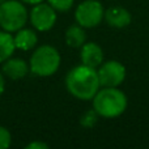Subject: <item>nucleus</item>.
I'll list each match as a JSON object with an SVG mask.
<instances>
[{
  "instance_id": "obj_1",
  "label": "nucleus",
  "mask_w": 149,
  "mask_h": 149,
  "mask_svg": "<svg viewBox=\"0 0 149 149\" xmlns=\"http://www.w3.org/2000/svg\"><path fill=\"white\" fill-rule=\"evenodd\" d=\"M65 86L68 92L77 100L89 101L93 100L101 84L95 68H90L82 64L72 68L68 72L65 77Z\"/></svg>"
},
{
  "instance_id": "obj_19",
  "label": "nucleus",
  "mask_w": 149,
  "mask_h": 149,
  "mask_svg": "<svg viewBox=\"0 0 149 149\" xmlns=\"http://www.w3.org/2000/svg\"><path fill=\"white\" fill-rule=\"evenodd\" d=\"M22 3H26V4H31V5H36L38 3H42L43 0H21Z\"/></svg>"
},
{
  "instance_id": "obj_3",
  "label": "nucleus",
  "mask_w": 149,
  "mask_h": 149,
  "mask_svg": "<svg viewBox=\"0 0 149 149\" xmlns=\"http://www.w3.org/2000/svg\"><path fill=\"white\" fill-rule=\"evenodd\" d=\"M60 65V55L55 47L50 45L39 46L30 58V71L37 76H51Z\"/></svg>"
},
{
  "instance_id": "obj_18",
  "label": "nucleus",
  "mask_w": 149,
  "mask_h": 149,
  "mask_svg": "<svg viewBox=\"0 0 149 149\" xmlns=\"http://www.w3.org/2000/svg\"><path fill=\"white\" fill-rule=\"evenodd\" d=\"M4 88H5V81H4V77H3L1 72H0V95L4 92Z\"/></svg>"
},
{
  "instance_id": "obj_4",
  "label": "nucleus",
  "mask_w": 149,
  "mask_h": 149,
  "mask_svg": "<svg viewBox=\"0 0 149 149\" xmlns=\"http://www.w3.org/2000/svg\"><path fill=\"white\" fill-rule=\"evenodd\" d=\"M28 10L18 0H5L0 4V26L3 30L13 33L25 26Z\"/></svg>"
},
{
  "instance_id": "obj_14",
  "label": "nucleus",
  "mask_w": 149,
  "mask_h": 149,
  "mask_svg": "<svg viewBox=\"0 0 149 149\" xmlns=\"http://www.w3.org/2000/svg\"><path fill=\"white\" fill-rule=\"evenodd\" d=\"M97 118H98V114L97 111L93 109V110H89L81 116V124L85 127V128H90L95 124L97 122Z\"/></svg>"
},
{
  "instance_id": "obj_20",
  "label": "nucleus",
  "mask_w": 149,
  "mask_h": 149,
  "mask_svg": "<svg viewBox=\"0 0 149 149\" xmlns=\"http://www.w3.org/2000/svg\"><path fill=\"white\" fill-rule=\"evenodd\" d=\"M3 1H5V0H0V4H1V3H3Z\"/></svg>"
},
{
  "instance_id": "obj_13",
  "label": "nucleus",
  "mask_w": 149,
  "mask_h": 149,
  "mask_svg": "<svg viewBox=\"0 0 149 149\" xmlns=\"http://www.w3.org/2000/svg\"><path fill=\"white\" fill-rule=\"evenodd\" d=\"M85 39H86L85 31L82 29V26L80 25L70 26L67 29V31H65V42H67V45L70 47H73V49L81 47L85 43Z\"/></svg>"
},
{
  "instance_id": "obj_10",
  "label": "nucleus",
  "mask_w": 149,
  "mask_h": 149,
  "mask_svg": "<svg viewBox=\"0 0 149 149\" xmlns=\"http://www.w3.org/2000/svg\"><path fill=\"white\" fill-rule=\"evenodd\" d=\"M103 17L107 24L113 28H126L131 22V15L126 8L111 7L103 13Z\"/></svg>"
},
{
  "instance_id": "obj_9",
  "label": "nucleus",
  "mask_w": 149,
  "mask_h": 149,
  "mask_svg": "<svg viewBox=\"0 0 149 149\" xmlns=\"http://www.w3.org/2000/svg\"><path fill=\"white\" fill-rule=\"evenodd\" d=\"M29 65L25 60L18 58H9L3 63V73L10 80H20L28 74Z\"/></svg>"
},
{
  "instance_id": "obj_11",
  "label": "nucleus",
  "mask_w": 149,
  "mask_h": 149,
  "mask_svg": "<svg viewBox=\"0 0 149 149\" xmlns=\"http://www.w3.org/2000/svg\"><path fill=\"white\" fill-rule=\"evenodd\" d=\"M16 49H20L22 51H29V50L34 49L38 42V37H37L36 31L31 29H20L16 31V36L13 37Z\"/></svg>"
},
{
  "instance_id": "obj_8",
  "label": "nucleus",
  "mask_w": 149,
  "mask_h": 149,
  "mask_svg": "<svg viewBox=\"0 0 149 149\" xmlns=\"http://www.w3.org/2000/svg\"><path fill=\"white\" fill-rule=\"evenodd\" d=\"M102 49L94 42H88L81 46V62L90 68H97L102 64Z\"/></svg>"
},
{
  "instance_id": "obj_16",
  "label": "nucleus",
  "mask_w": 149,
  "mask_h": 149,
  "mask_svg": "<svg viewBox=\"0 0 149 149\" xmlns=\"http://www.w3.org/2000/svg\"><path fill=\"white\" fill-rule=\"evenodd\" d=\"M12 143V136L5 127L0 126V149L8 148Z\"/></svg>"
},
{
  "instance_id": "obj_5",
  "label": "nucleus",
  "mask_w": 149,
  "mask_h": 149,
  "mask_svg": "<svg viewBox=\"0 0 149 149\" xmlns=\"http://www.w3.org/2000/svg\"><path fill=\"white\" fill-rule=\"evenodd\" d=\"M103 13L105 10L101 3L95 0H86L77 7L74 18L77 24L82 28H94L102 21Z\"/></svg>"
},
{
  "instance_id": "obj_17",
  "label": "nucleus",
  "mask_w": 149,
  "mask_h": 149,
  "mask_svg": "<svg viewBox=\"0 0 149 149\" xmlns=\"http://www.w3.org/2000/svg\"><path fill=\"white\" fill-rule=\"evenodd\" d=\"M25 148L26 149H47L49 145H47L46 143H42V141H33V143H29Z\"/></svg>"
},
{
  "instance_id": "obj_2",
  "label": "nucleus",
  "mask_w": 149,
  "mask_h": 149,
  "mask_svg": "<svg viewBox=\"0 0 149 149\" xmlns=\"http://www.w3.org/2000/svg\"><path fill=\"white\" fill-rule=\"evenodd\" d=\"M93 107L103 118H115L124 113L127 107V97L115 86H105L93 97Z\"/></svg>"
},
{
  "instance_id": "obj_6",
  "label": "nucleus",
  "mask_w": 149,
  "mask_h": 149,
  "mask_svg": "<svg viewBox=\"0 0 149 149\" xmlns=\"http://www.w3.org/2000/svg\"><path fill=\"white\" fill-rule=\"evenodd\" d=\"M30 22L37 30L47 31L56 22V13L50 4L38 3L33 7L30 12Z\"/></svg>"
},
{
  "instance_id": "obj_12",
  "label": "nucleus",
  "mask_w": 149,
  "mask_h": 149,
  "mask_svg": "<svg viewBox=\"0 0 149 149\" xmlns=\"http://www.w3.org/2000/svg\"><path fill=\"white\" fill-rule=\"evenodd\" d=\"M16 50L15 41L9 31L1 30L0 31V63H4L9 59Z\"/></svg>"
},
{
  "instance_id": "obj_15",
  "label": "nucleus",
  "mask_w": 149,
  "mask_h": 149,
  "mask_svg": "<svg viewBox=\"0 0 149 149\" xmlns=\"http://www.w3.org/2000/svg\"><path fill=\"white\" fill-rule=\"evenodd\" d=\"M47 1L55 10H59V12H65L71 9L73 5V0H47Z\"/></svg>"
},
{
  "instance_id": "obj_7",
  "label": "nucleus",
  "mask_w": 149,
  "mask_h": 149,
  "mask_svg": "<svg viewBox=\"0 0 149 149\" xmlns=\"http://www.w3.org/2000/svg\"><path fill=\"white\" fill-rule=\"evenodd\" d=\"M98 80L102 86H118L124 81L126 68L116 60H110L100 65Z\"/></svg>"
}]
</instances>
